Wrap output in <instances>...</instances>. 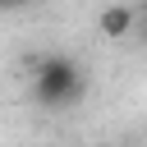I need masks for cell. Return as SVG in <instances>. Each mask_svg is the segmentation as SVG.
<instances>
[{
    "mask_svg": "<svg viewBox=\"0 0 147 147\" xmlns=\"http://www.w3.org/2000/svg\"><path fill=\"white\" fill-rule=\"evenodd\" d=\"M87 92V74L74 55H41L37 60V74H32V96L46 106V110H64V106H78Z\"/></svg>",
    "mask_w": 147,
    "mask_h": 147,
    "instance_id": "obj_1",
    "label": "cell"
},
{
    "mask_svg": "<svg viewBox=\"0 0 147 147\" xmlns=\"http://www.w3.org/2000/svg\"><path fill=\"white\" fill-rule=\"evenodd\" d=\"M96 23H101V32H106V37H129V32H133V23H138V14H133L129 5H110V9H101V18H96Z\"/></svg>",
    "mask_w": 147,
    "mask_h": 147,
    "instance_id": "obj_2",
    "label": "cell"
},
{
    "mask_svg": "<svg viewBox=\"0 0 147 147\" xmlns=\"http://www.w3.org/2000/svg\"><path fill=\"white\" fill-rule=\"evenodd\" d=\"M138 23H142V41H147V9H142V18H138Z\"/></svg>",
    "mask_w": 147,
    "mask_h": 147,
    "instance_id": "obj_3",
    "label": "cell"
},
{
    "mask_svg": "<svg viewBox=\"0 0 147 147\" xmlns=\"http://www.w3.org/2000/svg\"><path fill=\"white\" fill-rule=\"evenodd\" d=\"M0 5H23V0H0Z\"/></svg>",
    "mask_w": 147,
    "mask_h": 147,
    "instance_id": "obj_4",
    "label": "cell"
}]
</instances>
